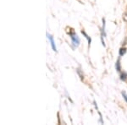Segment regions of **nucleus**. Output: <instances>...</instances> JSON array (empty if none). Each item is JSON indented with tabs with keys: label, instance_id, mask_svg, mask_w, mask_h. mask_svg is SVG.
<instances>
[{
	"label": "nucleus",
	"instance_id": "nucleus-6",
	"mask_svg": "<svg viewBox=\"0 0 127 125\" xmlns=\"http://www.w3.org/2000/svg\"><path fill=\"white\" fill-rule=\"evenodd\" d=\"M126 78H127V75H126V73L122 74V75H121V79H123V80H126Z\"/></svg>",
	"mask_w": 127,
	"mask_h": 125
},
{
	"label": "nucleus",
	"instance_id": "nucleus-3",
	"mask_svg": "<svg viewBox=\"0 0 127 125\" xmlns=\"http://www.w3.org/2000/svg\"><path fill=\"white\" fill-rule=\"evenodd\" d=\"M126 52V48H121L120 50V56H123V55H124Z\"/></svg>",
	"mask_w": 127,
	"mask_h": 125
},
{
	"label": "nucleus",
	"instance_id": "nucleus-5",
	"mask_svg": "<svg viewBox=\"0 0 127 125\" xmlns=\"http://www.w3.org/2000/svg\"><path fill=\"white\" fill-rule=\"evenodd\" d=\"M116 69H117L118 71H120V59L117 61V63H116Z\"/></svg>",
	"mask_w": 127,
	"mask_h": 125
},
{
	"label": "nucleus",
	"instance_id": "nucleus-1",
	"mask_svg": "<svg viewBox=\"0 0 127 125\" xmlns=\"http://www.w3.org/2000/svg\"><path fill=\"white\" fill-rule=\"evenodd\" d=\"M70 37L72 39V43L75 47H78L79 44H80V39L78 37V36L77 35H75V34H72L70 35Z\"/></svg>",
	"mask_w": 127,
	"mask_h": 125
},
{
	"label": "nucleus",
	"instance_id": "nucleus-7",
	"mask_svg": "<svg viewBox=\"0 0 127 125\" xmlns=\"http://www.w3.org/2000/svg\"><path fill=\"white\" fill-rule=\"evenodd\" d=\"M123 20L127 22V11L124 14V15H123Z\"/></svg>",
	"mask_w": 127,
	"mask_h": 125
},
{
	"label": "nucleus",
	"instance_id": "nucleus-8",
	"mask_svg": "<svg viewBox=\"0 0 127 125\" xmlns=\"http://www.w3.org/2000/svg\"><path fill=\"white\" fill-rule=\"evenodd\" d=\"M122 96H123V97L125 98V100H126V101L127 102V95H126V92L123 91V92H122Z\"/></svg>",
	"mask_w": 127,
	"mask_h": 125
},
{
	"label": "nucleus",
	"instance_id": "nucleus-4",
	"mask_svg": "<svg viewBox=\"0 0 127 125\" xmlns=\"http://www.w3.org/2000/svg\"><path fill=\"white\" fill-rule=\"evenodd\" d=\"M81 33H82V34L84 35V36H86V38H87V40H88V42H89V45H90V43H91V38H89V36H88L86 34V32H85V31H83V30L81 31Z\"/></svg>",
	"mask_w": 127,
	"mask_h": 125
},
{
	"label": "nucleus",
	"instance_id": "nucleus-2",
	"mask_svg": "<svg viewBox=\"0 0 127 125\" xmlns=\"http://www.w3.org/2000/svg\"><path fill=\"white\" fill-rule=\"evenodd\" d=\"M48 38L49 39V41H50V43L53 48V50H54V52H57V48H56V46H55V42H54V38H53V36L48 34Z\"/></svg>",
	"mask_w": 127,
	"mask_h": 125
}]
</instances>
